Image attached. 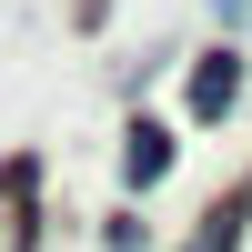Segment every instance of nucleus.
<instances>
[{
	"instance_id": "f257e3e1",
	"label": "nucleus",
	"mask_w": 252,
	"mask_h": 252,
	"mask_svg": "<svg viewBox=\"0 0 252 252\" xmlns=\"http://www.w3.org/2000/svg\"><path fill=\"white\" fill-rule=\"evenodd\" d=\"M242 91H252V61L232 51V40H212V51L192 61V91H182V111H192V121H232V111H242Z\"/></svg>"
},
{
	"instance_id": "f03ea898",
	"label": "nucleus",
	"mask_w": 252,
	"mask_h": 252,
	"mask_svg": "<svg viewBox=\"0 0 252 252\" xmlns=\"http://www.w3.org/2000/svg\"><path fill=\"white\" fill-rule=\"evenodd\" d=\"M172 152L182 141L161 131V121H131V131H121V182H131V192H161V182H172Z\"/></svg>"
},
{
	"instance_id": "7ed1b4c3",
	"label": "nucleus",
	"mask_w": 252,
	"mask_h": 252,
	"mask_svg": "<svg viewBox=\"0 0 252 252\" xmlns=\"http://www.w3.org/2000/svg\"><path fill=\"white\" fill-rule=\"evenodd\" d=\"M212 20H222V31H242V20H252V0H212Z\"/></svg>"
},
{
	"instance_id": "20e7f679",
	"label": "nucleus",
	"mask_w": 252,
	"mask_h": 252,
	"mask_svg": "<svg viewBox=\"0 0 252 252\" xmlns=\"http://www.w3.org/2000/svg\"><path fill=\"white\" fill-rule=\"evenodd\" d=\"M111 252H152V242H141V222H111Z\"/></svg>"
}]
</instances>
